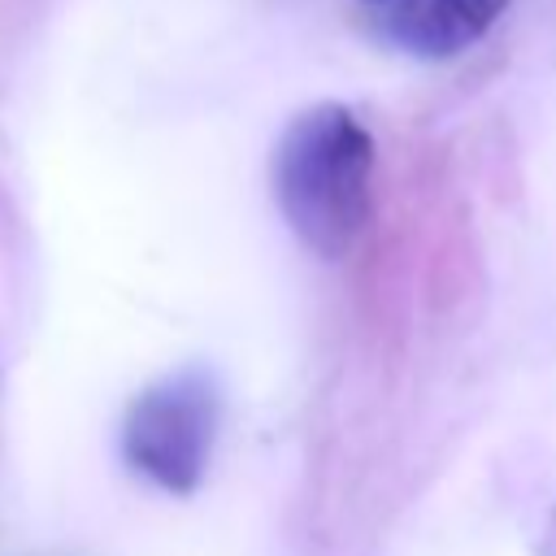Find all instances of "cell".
<instances>
[{
  "instance_id": "6da1fadb",
  "label": "cell",
  "mask_w": 556,
  "mask_h": 556,
  "mask_svg": "<svg viewBox=\"0 0 556 556\" xmlns=\"http://www.w3.org/2000/svg\"><path fill=\"white\" fill-rule=\"evenodd\" d=\"M374 139L348 104H313L291 117L274 152V200L295 239L317 256H343L369 222Z\"/></svg>"
},
{
  "instance_id": "7a4b0ae2",
  "label": "cell",
  "mask_w": 556,
  "mask_h": 556,
  "mask_svg": "<svg viewBox=\"0 0 556 556\" xmlns=\"http://www.w3.org/2000/svg\"><path fill=\"white\" fill-rule=\"evenodd\" d=\"M217 439V387L200 369L152 382L122 421L126 465L169 495L200 486Z\"/></svg>"
},
{
  "instance_id": "3957f363",
  "label": "cell",
  "mask_w": 556,
  "mask_h": 556,
  "mask_svg": "<svg viewBox=\"0 0 556 556\" xmlns=\"http://www.w3.org/2000/svg\"><path fill=\"white\" fill-rule=\"evenodd\" d=\"M508 0H382L378 30L408 56L447 61L473 48L500 17Z\"/></svg>"
}]
</instances>
